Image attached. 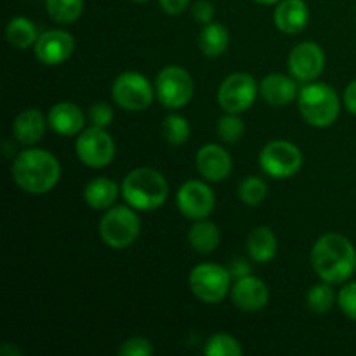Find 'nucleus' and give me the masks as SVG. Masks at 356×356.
I'll return each instance as SVG.
<instances>
[{
  "label": "nucleus",
  "instance_id": "nucleus-1",
  "mask_svg": "<svg viewBox=\"0 0 356 356\" xmlns=\"http://www.w3.org/2000/svg\"><path fill=\"white\" fill-rule=\"evenodd\" d=\"M312 264L316 275L327 284H344L356 271V249L344 235L327 233L313 245Z\"/></svg>",
  "mask_w": 356,
  "mask_h": 356
},
{
  "label": "nucleus",
  "instance_id": "nucleus-2",
  "mask_svg": "<svg viewBox=\"0 0 356 356\" xmlns=\"http://www.w3.org/2000/svg\"><path fill=\"white\" fill-rule=\"evenodd\" d=\"M13 177L17 186L31 195L49 193L61 177V165L52 153L45 149L30 148L16 156Z\"/></svg>",
  "mask_w": 356,
  "mask_h": 356
},
{
  "label": "nucleus",
  "instance_id": "nucleus-3",
  "mask_svg": "<svg viewBox=\"0 0 356 356\" xmlns=\"http://www.w3.org/2000/svg\"><path fill=\"white\" fill-rule=\"evenodd\" d=\"M169 195L165 177L155 169L139 167L131 170L122 183V197L138 211H153L162 207Z\"/></svg>",
  "mask_w": 356,
  "mask_h": 356
},
{
  "label": "nucleus",
  "instance_id": "nucleus-4",
  "mask_svg": "<svg viewBox=\"0 0 356 356\" xmlns=\"http://www.w3.org/2000/svg\"><path fill=\"white\" fill-rule=\"evenodd\" d=\"M299 111L313 127H329L337 120L341 101L336 90L327 83H309L298 96Z\"/></svg>",
  "mask_w": 356,
  "mask_h": 356
},
{
  "label": "nucleus",
  "instance_id": "nucleus-5",
  "mask_svg": "<svg viewBox=\"0 0 356 356\" xmlns=\"http://www.w3.org/2000/svg\"><path fill=\"white\" fill-rule=\"evenodd\" d=\"M141 222L136 212L125 205L108 209L99 222V235L111 249H125L139 236Z\"/></svg>",
  "mask_w": 356,
  "mask_h": 356
},
{
  "label": "nucleus",
  "instance_id": "nucleus-6",
  "mask_svg": "<svg viewBox=\"0 0 356 356\" xmlns=\"http://www.w3.org/2000/svg\"><path fill=\"white\" fill-rule=\"evenodd\" d=\"M232 273L219 264H198L190 273V289L195 298L207 305H218L228 294Z\"/></svg>",
  "mask_w": 356,
  "mask_h": 356
},
{
  "label": "nucleus",
  "instance_id": "nucleus-7",
  "mask_svg": "<svg viewBox=\"0 0 356 356\" xmlns=\"http://www.w3.org/2000/svg\"><path fill=\"white\" fill-rule=\"evenodd\" d=\"M155 90L163 106L177 110L186 106L193 97V79L181 66H167L156 75Z\"/></svg>",
  "mask_w": 356,
  "mask_h": 356
},
{
  "label": "nucleus",
  "instance_id": "nucleus-8",
  "mask_svg": "<svg viewBox=\"0 0 356 356\" xmlns=\"http://www.w3.org/2000/svg\"><path fill=\"white\" fill-rule=\"evenodd\" d=\"M259 165L268 176L275 179H287L301 169L302 153L289 141H271L261 149Z\"/></svg>",
  "mask_w": 356,
  "mask_h": 356
},
{
  "label": "nucleus",
  "instance_id": "nucleus-9",
  "mask_svg": "<svg viewBox=\"0 0 356 356\" xmlns=\"http://www.w3.org/2000/svg\"><path fill=\"white\" fill-rule=\"evenodd\" d=\"M115 103L129 111H143L152 104L153 87L145 75L125 72L115 79L111 87Z\"/></svg>",
  "mask_w": 356,
  "mask_h": 356
},
{
  "label": "nucleus",
  "instance_id": "nucleus-10",
  "mask_svg": "<svg viewBox=\"0 0 356 356\" xmlns=\"http://www.w3.org/2000/svg\"><path fill=\"white\" fill-rule=\"evenodd\" d=\"M75 149L80 162L86 163L87 167H92V169L106 167L115 159L113 139L103 127H96V125L80 132Z\"/></svg>",
  "mask_w": 356,
  "mask_h": 356
},
{
  "label": "nucleus",
  "instance_id": "nucleus-11",
  "mask_svg": "<svg viewBox=\"0 0 356 356\" xmlns=\"http://www.w3.org/2000/svg\"><path fill=\"white\" fill-rule=\"evenodd\" d=\"M257 86L256 80L249 73H233L226 76L225 82L219 86L218 101L219 106L228 113H242L252 106L256 99Z\"/></svg>",
  "mask_w": 356,
  "mask_h": 356
},
{
  "label": "nucleus",
  "instance_id": "nucleus-12",
  "mask_svg": "<svg viewBox=\"0 0 356 356\" xmlns=\"http://www.w3.org/2000/svg\"><path fill=\"white\" fill-rule=\"evenodd\" d=\"M177 209L188 219H204L214 211L216 197L211 188L202 181H186L177 191Z\"/></svg>",
  "mask_w": 356,
  "mask_h": 356
},
{
  "label": "nucleus",
  "instance_id": "nucleus-13",
  "mask_svg": "<svg viewBox=\"0 0 356 356\" xmlns=\"http://www.w3.org/2000/svg\"><path fill=\"white\" fill-rule=\"evenodd\" d=\"M325 68L323 49L315 42H302L289 54V72L301 82H312Z\"/></svg>",
  "mask_w": 356,
  "mask_h": 356
},
{
  "label": "nucleus",
  "instance_id": "nucleus-14",
  "mask_svg": "<svg viewBox=\"0 0 356 356\" xmlns=\"http://www.w3.org/2000/svg\"><path fill=\"white\" fill-rule=\"evenodd\" d=\"M75 49V40L68 31L49 30L38 35L35 42V56L42 65L56 66L65 63Z\"/></svg>",
  "mask_w": 356,
  "mask_h": 356
},
{
  "label": "nucleus",
  "instance_id": "nucleus-15",
  "mask_svg": "<svg viewBox=\"0 0 356 356\" xmlns=\"http://www.w3.org/2000/svg\"><path fill=\"white\" fill-rule=\"evenodd\" d=\"M268 287L263 280L247 275L238 278L232 287V301L243 312H259L268 305Z\"/></svg>",
  "mask_w": 356,
  "mask_h": 356
},
{
  "label": "nucleus",
  "instance_id": "nucleus-16",
  "mask_svg": "<svg viewBox=\"0 0 356 356\" xmlns=\"http://www.w3.org/2000/svg\"><path fill=\"white\" fill-rule=\"evenodd\" d=\"M232 156L222 146L205 145L197 153V169L205 179L218 183L232 174Z\"/></svg>",
  "mask_w": 356,
  "mask_h": 356
},
{
  "label": "nucleus",
  "instance_id": "nucleus-17",
  "mask_svg": "<svg viewBox=\"0 0 356 356\" xmlns=\"http://www.w3.org/2000/svg\"><path fill=\"white\" fill-rule=\"evenodd\" d=\"M275 24L287 35L302 31L308 24L309 10L305 0H282L275 9Z\"/></svg>",
  "mask_w": 356,
  "mask_h": 356
},
{
  "label": "nucleus",
  "instance_id": "nucleus-18",
  "mask_svg": "<svg viewBox=\"0 0 356 356\" xmlns=\"http://www.w3.org/2000/svg\"><path fill=\"white\" fill-rule=\"evenodd\" d=\"M49 125L59 136H75L80 134L83 129V113L75 103L63 101L54 104L49 111L47 117Z\"/></svg>",
  "mask_w": 356,
  "mask_h": 356
},
{
  "label": "nucleus",
  "instance_id": "nucleus-19",
  "mask_svg": "<svg viewBox=\"0 0 356 356\" xmlns=\"http://www.w3.org/2000/svg\"><path fill=\"white\" fill-rule=\"evenodd\" d=\"M45 117L37 108L23 110L16 117L13 124V134L17 143L24 146H31L44 138Z\"/></svg>",
  "mask_w": 356,
  "mask_h": 356
},
{
  "label": "nucleus",
  "instance_id": "nucleus-20",
  "mask_svg": "<svg viewBox=\"0 0 356 356\" xmlns=\"http://www.w3.org/2000/svg\"><path fill=\"white\" fill-rule=\"evenodd\" d=\"M261 96L271 106H287L298 96V86L291 76L271 73L261 82Z\"/></svg>",
  "mask_w": 356,
  "mask_h": 356
},
{
  "label": "nucleus",
  "instance_id": "nucleus-21",
  "mask_svg": "<svg viewBox=\"0 0 356 356\" xmlns=\"http://www.w3.org/2000/svg\"><path fill=\"white\" fill-rule=\"evenodd\" d=\"M277 236L268 226L252 229L247 238V252L256 263H270L277 256Z\"/></svg>",
  "mask_w": 356,
  "mask_h": 356
},
{
  "label": "nucleus",
  "instance_id": "nucleus-22",
  "mask_svg": "<svg viewBox=\"0 0 356 356\" xmlns=\"http://www.w3.org/2000/svg\"><path fill=\"white\" fill-rule=\"evenodd\" d=\"M118 197V186L111 179L106 177H96V179L89 181V184L83 190V198H86L87 205L96 211H104L110 209L115 204Z\"/></svg>",
  "mask_w": 356,
  "mask_h": 356
},
{
  "label": "nucleus",
  "instance_id": "nucleus-23",
  "mask_svg": "<svg viewBox=\"0 0 356 356\" xmlns=\"http://www.w3.org/2000/svg\"><path fill=\"white\" fill-rule=\"evenodd\" d=\"M188 238H190L191 249L200 254H211L218 249L219 242H221V233H219V228L214 222L198 219L191 226Z\"/></svg>",
  "mask_w": 356,
  "mask_h": 356
},
{
  "label": "nucleus",
  "instance_id": "nucleus-24",
  "mask_svg": "<svg viewBox=\"0 0 356 356\" xmlns=\"http://www.w3.org/2000/svg\"><path fill=\"white\" fill-rule=\"evenodd\" d=\"M229 44V33L222 24L209 23L205 24L200 33V51L209 58H218L225 54Z\"/></svg>",
  "mask_w": 356,
  "mask_h": 356
},
{
  "label": "nucleus",
  "instance_id": "nucleus-25",
  "mask_svg": "<svg viewBox=\"0 0 356 356\" xmlns=\"http://www.w3.org/2000/svg\"><path fill=\"white\" fill-rule=\"evenodd\" d=\"M6 37L7 42H9L13 47L28 49L30 45H35L38 35L37 28H35V24L31 23L28 17L17 16L13 17V19L9 21V24H7Z\"/></svg>",
  "mask_w": 356,
  "mask_h": 356
},
{
  "label": "nucleus",
  "instance_id": "nucleus-26",
  "mask_svg": "<svg viewBox=\"0 0 356 356\" xmlns=\"http://www.w3.org/2000/svg\"><path fill=\"white\" fill-rule=\"evenodd\" d=\"M47 13L61 24L75 23L83 10V0H45Z\"/></svg>",
  "mask_w": 356,
  "mask_h": 356
},
{
  "label": "nucleus",
  "instance_id": "nucleus-27",
  "mask_svg": "<svg viewBox=\"0 0 356 356\" xmlns=\"http://www.w3.org/2000/svg\"><path fill=\"white\" fill-rule=\"evenodd\" d=\"M334 296L332 287L330 284H318V285H313L312 289L308 291V296H306V302H308L309 309L316 315H325L332 309L334 306Z\"/></svg>",
  "mask_w": 356,
  "mask_h": 356
},
{
  "label": "nucleus",
  "instance_id": "nucleus-28",
  "mask_svg": "<svg viewBox=\"0 0 356 356\" xmlns=\"http://www.w3.org/2000/svg\"><path fill=\"white\" fill-rule=\"evenodd\" d=\"M205 355L209 356H242L243 350L238 341L229 334H214L205 344Z\"/></svg>",
  "mask_w": 356,
  "mask_h": 356
},
{
  "label": "nucleus",
  "instance_id": "nucleus-29",
  "mask_svg": "<svg viewBox=\"0 0 356 356\" xmlns=\"http://www.w3.org/2000/svg\"><path fill=\"white\" fill-rule=\"evenodd\" d=\"M163 138L174 146L184 145L190 138V124L181 115H169L162 124Z\"/></svg>",
  "mask_w": 356,
  "mask_h": 356
},
{
  "label": "nucleus",
  "instance_id": "nucleus-30",
  "mask_svg": "<svg viewBox=\"0 0 356 356\" xmlns=\"http://www.w3.org/2000/svg\"><path fill=\"white\" fill-rule=\"evenodd\" d=\"M266 193H268L266 183L256 176L245 177V179L240 183V188H238L240 200L247 205H259L261 202L266 198Z\"/></svg>",
  "mask_w": 356,
  "mask_h": 356
},
{
  "label": "nucleus",
  "instance_id": "nucleus-31",
  "mask_svg": "<svg viewBox=\"0 0 356 356\" xmlns=\"http://www.w3.org/2000/svg\"><path fill=\"white\" fill-rule=\"evenodd\" d=\"M245 125L236 117V113H228L218 122V134L225 143H236L242 139Z\"/></svg>",
  "mask_w": 356,
  "mask_h": 356
},
{
  "label": "nucleus",
  "instance_id": "nucleus-32",
  "mask_svg": "<svg viewBox=\"0 0 356 356\" xmlns=\"http://www.w3.org/2000/svg\"><path fill=\"white\" fill-rule=\"evenodd\" d=\"M337 302H339V308L348 318L355 320L356 322V282L344 285L341 289L339 296H337Z\"/></svg>",
  "mask_w": 356,
  "mask_h": 356
},
{
  "label": "nucleus",
  "instance_id": "nucleus-33",
  "mask_svg": "<svg viewBox=\"0 0 356 356\" xmlns=\"http://www.w3.org/2000/svg\"><path fill=\"white\" fill-rule=\"evenodd\" d=\"M153 353V346L145 337H131L122 343L118 355L120 356H149Z\"/></svg>",
  "mask_w": 356,
  "mask_h": 356
},
{
  "label": "nucleus",
  "instance_id": "nucleus-34",
  "mask_svg": "<svg viewBox=\"0 0 356 356\" xmlns=\"http://www.w3.org/2000/svg\"><path fill=\"white\" fill-rule=\"evenodd\" d=\"M89 120L96 127H108L113 120V110L106 103H94L89 110Z\"/></svg>",
  "mask_w": 356,
  "mask_h": 356
},
{
  "label": "nucleus",
  "instance_id": "nucleus-35",
  "mask_svg": "<svg viewBox=\"0 0 356 356\" xmlns=\"http://www.w3.org/2000/svg\"><path fill=\"white\" fill-rule=\"evenodd\" d=\"M191 13H193V17L198 23L209 24L212 21V17H214V6L211 2H207V0H198V2H195Z\"/></svg>",
  "mask_w": 356,
  "mask_h": 356
},
{
  "label": "nucleus",
  "instance_id": "nucleus-36",
  "mask_svg": "<svg viewBox=\"0 0 356 356\" xmlns=\"http://www.w3.org/2000/svg\"><path fill=\"white\" fill-rule=\"evenodd\" d=\"M160 6H162L163 13L176 16V14L186 10V7L190 6V0H160Z\"/></svg>",
  "mask_w": 356,
  "mask_h": 356
},
{
  "label": "nucleus",
  "instance_id": "nucleus-37",
  "mask_svg": "<svg viewBox=\"0 0 356 356\" xmlns=\"http://www.w3.org/2000/svg\"><path fill=\"white\" fill-rule=\"evenodd\" d=\"M228 270H229V273H232V277L236 278V280H238V278L247 277V275H250L249 263H247L245 259H242V257H238V259L233 261V263L229 264Z\"/></svg>",
  "mask_w": 356,
  "mask_h": 356
},
{
  "label": "nucleus",
  "instance_id": "nucleus-38",
  "mask_svg": "<svg viewBox=\"0 0 356 356\" xmlns=\"http://www.w3.org/2000/svg\"><path fill=\"white\" fill-rule=\"evenodd\" d=\"M344 104L351 113L356 115V80H353L344 90Z\"/></svg>",
  "mask_w": 356,
  "mask_h": 356
},
{
  "label": "nucleus",
  "instance_id": "nucleus-39",
  "mask_svg": "<svg viewBox=\"0 0 356 356\" xmlns=\"http://www.w3.org/2000/svg\"><path fill=\"white\" fill-rule=\"evenodd\" d=\"M0 353H2V355H7V353H10V355H21V351L17 350V348H9V346H7V344H3V346L0 348Z\"/></svg>",
  "mask_w": 356,
  "mask_h": 356
},
{
  "label": "nucleus",
  "instance_id": "nucleus-40",
  "mask_svg": "<svg viewBox=\"0 0 356 356\" xmlns=\"http://www.w3.org/2000/svg\"><path fill=\"white\" fill-rule=\"evenodd\" d=\"M254 2H257V3H277V2H282V0H254Z\"/></svg>",
  "mask_w": 356,
  "mask_h": 356
},
{
  "label": "nucleus",
  "instance_id": "nucleus-41",
  "mask_svg": "<svg viewBox=\"0 0 356 356\" xmlns=\"http://www.w3.org/2000/svg\"><path fill=\"white\" fill-rule=\"evenodd\" d=\"M134 2H146V0H134Z\"/></svg>",
  "mask_w": 356,
  "mask_h": 356
}]
</instances>
